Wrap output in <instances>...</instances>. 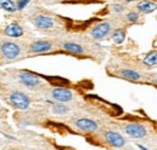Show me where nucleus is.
Instances as JSON below:
<instances>
[{"label":"nucleus","instance_id":"obj_1","mask_svg":"<svg viewBox=\"0 0 157 150\" xmlns=\"http://www.w3.org/2000/svg\"><path fill=\"white\" fill-rule=\"evenodd\" d=\"M0 52L5 58L12 61V59H17L20 57L22 50H21L20 44H17L15 41H2L0 44Z\"/></svg>","mask_w":157,"mask_h":150},{"label":"nucleus","instance_id":"obj_2","mask_svg":"<svg viewBox=\"0 0 157 150\" xmlns=\"http://www.w3.org/2000/svg\"><path fill=\"white\" fill-rule=\"evenodd\" d=\"M9 101L10 103L17 108V109H27L30 104V99L27 94H24L23 92H20V91H15L9 96Z\"/></svg>","mask_w":157,"mask_h":150},{"label":"nucleus","instance_id":"obj_3","mask_svg":"<svg viewBox=\"0 0 157 150\" xmlns=\"http://www.w3.org/2000/svg\"><path fill=\"white\" fill-rule=\"evenodd\" d=\"M18 80L21 84H23L25 87H29V89H36L41 85V79L39 76L28 72H22L18 75Z\"/></svg>","mask_w":157,"mask_h":150},{"label":"nucleus","instance_id":"obj_4","mask_svg":"<svg viewBox=\"0 0 157 150\" xmlns=\"http://www.w3.org/2000/svg\"><path fill=\"white\" fill-rule=\"evenodd\" d=\"M123 131L132 138H144L147 134L146 127L140 124H127L123 127Z\"/></svg>","mask_w":157,"mask_h":150},{"label":"nucleus","instance_id":"obj_5","mask_svg":"<svg viewBox=\"0 0 157 150\" xmlns=\"http://www.w3.org/2000/svg\"><path fill=\"white\" fill-rule=\"evenodd\" d=\"M103 137H104V139H105V142L108 144H110L111 147H115V148H122L126 144V139L118 132L106 131L104 132Z\"/></svg>","mask_w":157,"mask_h":150},{"label":"nucleus","instance_id":"obj_6","mask_svg":"<svg viewBox=\"0 0 157 150\" xmlns=\"http://www.w3.org/2000/svg\"><path fill=\"white\" fill-rule=\"evenodd\" d=\"M110 30H111V24L109 22H101L91 29L90 34L96 40H101L110 33Z\"/></svg>","mask_w":157,"mask_h":150},{"label":"nucleus","instance_id":"obj_7","mask_svg":"<svg viewBox=\"0 0 157 150\" xmlns=\"http://www.w3.org/2000/svg\"><path fill=\"white\" fill-rule=\"evenodd\" d=\"M75 127L82 132H96L98 130V124L94 120L87 117H80L74 121Z\"/></svg>","mask_w":157,"mask_h":150},{"label":"nucleus","instance_id":"obj_8","mask_svg":"<svg viewBox=\"0 0 157 150\" xmlns=\"http://www.w3.org/2000/svg\"><path fill=\"white\" fill-rule=\"evenodd\" d=\"M53 49V44L47 40H36L29 45V52L32 53H44Z\"/></svg>","mask_w":157,"mask_h":150},{"label":"nucleus","instance_id":"obj_9","mask_svg":"<svg viewBox=\"0 0 157 150\" xmlns=\"http://www.w3.org/2000/svg\"><path fill=\"white\" fill-rule=\"evenodd\" d=\"M33 23L38 29H51L55 26V21L50 16L46 15H38L33 18Z\"/></svg>","mask_w":157,"mask_h":150},{"label":"nucleus","instance_id":"obj_10","mask_svg":"<svg viewBox=\"0 0 157 150\" xmlns=\"http://www.w3.org/2000/svg\"><path fill=\"white\" fill-rule=\"evenodd\" d=\"M52 97L56 99V101H58V102H69V101H71L73 99V97H74V94L73 92L70 91V90H68V89H63V87H57V89H53L52 90Z\"/></svg>","mask_w":157,"mask_h":150},{"label":"nucleus","instance_id":"obj_11","mask_svg":"<svg viewBox=\"0 0 157 150\" xmlns=\"http://www.w3.org/2000/svg\"><path fill=\"white\" fill-rule=\"evenodd\" d=\"M137 9L143 14H151L157 10V5L156 2L150 0H140L137 4Z\"/></svg>","mask_w":157,"mask_h":150},{"label":"nucleus","instance_id":"obj_12","mask_svg":"<svg viewBox=\"0 0 157 150\" xmlns=\"http://www.w3.org/2000/svg\"><path fill=\"white\" fill-rule=\"evenodd\" d=\"M5 35L9 38H21L23 35V28L18 23H11L6 27Z\"/></svg>","mask_w":157,"mask_h":150},{"label":"nucleus","instance_id":"obj_13","mask_svg":"<svg viewBox=\"0 0 157 150\" xmlns=\"http://www.w3.org/2000/svg\"><path fill=\"white\" fill-rule=\"evenodd\" d=\"M62 47L67 52H70V53H74V55H82L85 52L83 47L80 44H76V42H64L62 45Z\"/></svg>","mask_w":157,"mask_h":150},{"label":"nucleus","instance_id":"obj_14","mask_svg":"<svg viewBox=\"0 0 157 150\" xmlns=\"http://www.w3.org/2000/svg\"><path fill=\"white\" fill-rule=\"evenodd\" d=\"M120 74L122 77L128 79V80H133V81H137L140 79V74L136 70H132V69H121Z\"/></svg>","mask_w":157,"mask_h":150},{"label":"nucleus","instance_id":"obj_15","mask_svg":"<svg viewBox=\"0 0 157 150\" xmlns=\"http://www.w3.org/2000/svg\"><path fill=\"white\" fill-rule=\"evenodd\" d=\"M0 7L7 12H15L17 10V6L12 0H0Z\"/></svg>","mask_w":157,"mask_h":150},{"label":"nucleus","instance_id":"obj_16","mask_svg":"<svg viewBox=\"0 0 157 150\" xmlns=\"http://www.w3.org/2000/svg\"><path fill=\"white\" fill-rule=\"evenodd\" d=\"M124 38H126V32H124V29H116L114 33H113V40H114V42L115 44H122L123 41H124Z\"/></svg>","mask_w":157,"mask_h":150},{"label":"nucleus","instance_id":"obj_17","mask_svg":"<svg viewBox=\"0 0 157 150\" xmlns=\"http://www.w3.org/2000/svg\"><path fill=\"white\" fill-rule=\"evenodd\" d=\"M144 64L147 67H154L157 65V52H150L149 55H146V57L144 58Z\"/></svg>","mask_w":157,"mask_h":150},{"label":"nucleus","instance_id":"obj_18","mask_svg":"<svg viewBox=\"0 0 157 150\" xmlns=\"http://www.w3.org/2000/svg\"><path fill=\"white\" fill-rule=\"evenodd\" d=\"M52 112H55V114H65V112H69V109H68L67 105H64L62 103H58V104H55L52 107Z\"/></svg>","mask_w":157,"mask_h":150},{"label":"nucleus","instance_id":"obj_19","mask_svg":"<svg viewBox=\"0 0 157 150\" xmlns=\"http://www.w3.org/2000/svg\"><path fill=\"white\" fill-rule=\"evenodd\" d=\"M126 18H127L128 22H131V23H136L138 19H139V14H138V12H134V11H131V12L127 14Z\"/></svg>","mask_w":157,"mask_h":150},{"label":"nucleus","instance_id":"obj_20","mask_svg":"<svg viewBox=\"0 0 157 150\" xmlns=\"http://www.w3.org/2000/svg\"><path fill=\"white\" fill-rule=\"evenodd\" d=\"M29 1H30V0H20V1L16 4V6H17L18 10H22V9H24V7L28 5Z\"/></svg>","mask_w":157,"mask_h":150},{"label":"nucleus","instance_id":"obj_21","mask_svg":"<svg viewBox=\"0 0 157 150\" xmlns=\"http://www.w3.org/2000/svg\"><path fill=\"white\" fill-rule=\"evenodd\" d=\"M114 10H115V11H116V12H121V11H122V10H123V6H122V5H114Z\"/></svg>","mask_w":157,"mask_h":150},{"label":"nucleus","instance_id":"obj_22","mask_svg":"<svg viewBox=\"0 0 157 150\" xmlns=\"http://www.w3.org/2000/svg\"><path fill=\"white\" fill-rule=\"evenodd\" d=\"M126 1H133V0H126Z\"/></svg>","mask_w":157,"mask_h":150},{"label":"nucleus","instance_id":"obj_23","mask_svg":"<svg viewBox=\"0 0 157 150\" xmlns=\"http://www.w3.org/2000/svg\"><path fill=\"white\" fill-rule=\"evenodd\" d=\"M0 112H1V109H0Z\"/></svg>","mask_w":157,"mask_h":150}]
</instances>
